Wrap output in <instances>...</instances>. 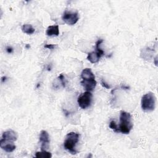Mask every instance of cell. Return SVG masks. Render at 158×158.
I'll list each match as a JSON object with an SVG mask.
<instances>
[{"instance_id":"6da1fadb","label":"cell","mask_w":158,"mask_h":158,"mask_svg":"<svg viewBox=\"0 0 158 158\" xmlns=\"http://www.w3.org/2000/svg\"><path fill=\"white\" fill-rule=\"evenodd\" d=\"M133 124L131 114L125 111L122 110L120 114V124L118 127L119 132L123 134H128L132 129Z\"/></svg>"},{"instance_id":"7a4b0ae2","label":"cell","mask_w":158,"mask_h":158,"mask_svg":"<svg viewBox=\"0 0 158 158\" xmlns=\"http://www.w3.org/2000/svg\"><path fill=\"white\" fill-rule=\"evenodd\" d=\"M80 135L76 132L71 131L69 133L64 142V148L72 154H77V151L75 150V146L79 141Z\"/></svg>"},{"instance_id":"3957f363","label":"cell","mask_w":158,"mask_h":158,"mask_svg":"<svg viewBox=\"0 0 158 158\" xmlns=\"http://www.w3.org/2000/svg\"><path fill=\"white\" fill-rule=\"evenodd\" d=\"M141 106L143 110L145 112L152 111L156 106V97L153 93L148 92L144 94L141 98Z\"/></svg>"},{"instance_id":"277c9868","label":"cell","mask_w":158,"mask_h":158,"mask_svg":"<svg viewBox=\"0 0 158 158\" xmlns=\"http://www.w3.org/2000/svg\"><path fill=\"white\" fill-rule=\"evenodd\" d=\"M93 94L90 91H85L81 93L77 99V102L80 107L83 109L90 106L92 101Z\"/></svg>"},{"instance_id":"5b68a950","label":"cell","mask_w":158,"mask_h":158,"mask_svg":"<svg viewBox=\"0 0 158 158\" xmlns=\"http://www.w3.org/2000/svg\"><path fill=\"white\" fill-rule=\"evenodd\" d=\"M62 19L65 23L69 25H73L75 24L79 19L78 14L77 12H72L65 10L62 14Z\"/></svg>"},{"instance_id":"8992f818","label":"cell","mask_w":158,"mask_h":158,"mask_svg":"<svg viewBox=\"0 0 158 158\" xmlns=\"http://www.w3.org/2000/svg\"><path fill=\"white\" fill-rule=\"evenodd\" d=\"M80 83L86 91L91 92L96 87L97 82L95 80V78H88L83 79L80 81Z\"/></svg>"},{"instance_id":"52a82bcc","label":"cell","mask_w":158,"mask_h":158,"mask_svg":"<svg viewBox=\"0 0 158 158\" xmlns=\"http://www.w3.org/2000/svg\"><path fill=\"white\" fill-rule=\"evenodd\" d=\"M40 141L41 143V149L42 151L46 150L45 149L48 148V144H49V136L48 133L45 130H41L40 135Z\"/></svg>"},{"instance_id":"ba28073f","label":"cell","mask_w":158,"mask_h":158,"mask_svg":"<svg viewBox=\"0 0 158 158\" xmlns=\"http://www.w3.org/2000/svg\"><path fill=\"white\" fill-rule=\"evenodd\" d=\"M13 143L14 142L8 141L2 138L0 140V147L5 151L7 152H13L16 148L15 145Z\"/></svg>"},{"instance_id":"9c48e42d","label":"cell","mask_w":158,"mask_h":158,"mask_svg":"<svg viewBox=\"0 0 158 158\" xmlns=\"http://www.w3.org/2000/svg\"><path fill=\"white\" fill-rule=\"evenodd\" d=\"M17 138H18L17 133L12 130H8L3 132L2 135V138L10 142L15 141L17 139Z\"/></svg>"},{"instance_id":"30bf717a","label":"cell","mask_w":158,"mask_h":158,"mask_svg":"<svg viewBox=\"0 0 158 158\" xmlns=\"http://www.w3.org/2000/svg\"><path fill=\"white\" fill-rule=\"evenodd\" d=\"M102 57V56L98 53L97 51H93L91 52H89L88 53V56H87V59L92 64H95L97 63L100 58Z\"/></svg>"},{"instance_id":"8fae6325","label":"cell","mask_w":158,"mask_h":158,"mask_svg":"<svg viewBox=\"0 0 158 158\" xmlns=\"http://www.w3.org/2000/svg\"><path fill=\"white\" fill-rule=\"evenodd\" d=\"M46 34L47 36H58L59 35V26L57 25L49 26L46 30Z\"/></svg>"},{"instance_id":"7c38bea8","label":"cell","mask_w":158,"mask_h":158,"mask_svg":"<svg viewBox=\"0 0 158 158\" xmlns=\"http://www.w3.org/2000/svg\"><path fill=\"white\" fill-rule=\"evenodd\" d=\"M81 78L83 79H88V78H95V76L92 72L91 69L86 68L84 69L81 73Z\"/></svg>"},{"instance_id":"4fadbf2b","label":"cell","mask_w":158,"mask_h":158,"mask_svg":"<svg viewBox=\"0 0 158 158\" xmlns=\"http://www.w3.org/2000/svg\"><path fill=\"white\" fill-rule=\"evenodd\" d=\"M22 31L27 35H31L35 32V28L30 24H24L22 27Z\"/></svg>"},{"instance_id":"5bb4252c","label":"cell","mask_w":158,"mask_h":158,"mask_svg":"<svg viewBox=\"0 0 158 158\" xmlns=\"http://www.w3.org/2000/svg\"><path fill=\"white\" fill-rule=\"evenodd\" d=\"M35 157L38 158L43 157V158H51L52 157V154L51 152L46 151V150H43L40 152H36Z\"/></svg>"},{"instance_id":"9a60e30c","label":"cell","mask_w":158,"mask_h":158,"mask_svg":"<svg viewBox=\"0 0 158 158\" xmlns=\"http://www.w3.org/2000/svg\"><path fill=\"white\" fill-rule=\"evenodd\" d=\"M109 127L113 130L115 132H117L118 133L119 132V130H118V127H117L115 122L114 120H112L110 122V123H109Z\"/></svg>"},{"instance_id":"2e32d148","label":"cell","mask_w":158,"mask_h":158,"mask_svg":"<svg viewBox=\"0 0 158 158\" xmlns=\"http://www.w3.org/2000/svg\"><path fill=\"white\" fill-rule=\"evenodd\" d=\"M59 78L60 79V81H61V83H62V86H63V87H65V81H64V77L63 76V75L62 74H60V75H59Z\"/></svg>"},{"instance_id":"e0dca14e","label":"cell","mask_w":158,"mask_h":158,"mask_svg":"<svg viewBox=\"0 0 158 158\" xmlns=\"http://www.w3.org/2000/svg\"><path fill=\"white\" fill-rule=\"evenodd\" d=\"M101 85H102V86L105 87V88H107V89H109V88H110V87L109 86V85H107L106 83H105L104 81H103V80L101 81Z\"/></svg>"},{"instance_id":"ac0fdd59","label":"cell","mask_w":158,"mask_h":158,"mask_svg":"<svg viewBox=\"0 0 158 158\" xmlns=\"http://www.w3.org/2000/svg\"><path fill=\"white\" fill-rule=\"evenodd\" d=\"M54 47H55V46L54 44H46L44 46L45 48H48L49 49H52L54 48Z\"/></svg>"},{"instance_id":"d6986e66","label":"cell","mask_w":158,"mask_h":158,"mask_svg":"<svg viewBox=\"0 0 158 158\" xmlns=\"http://www.w3.org/2000/svg\"><path fill=\"white\" fill-rule=\"evenodd\" d=\"M6 51L8 53H11L12 52V48L11 47H7L6 48Z\"/></svg>"}]
</instances>
